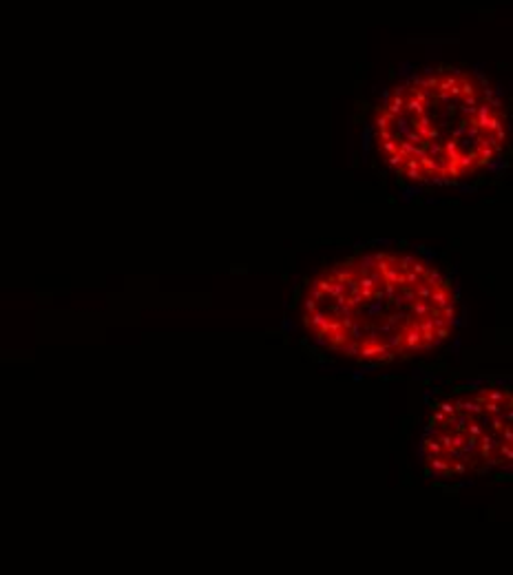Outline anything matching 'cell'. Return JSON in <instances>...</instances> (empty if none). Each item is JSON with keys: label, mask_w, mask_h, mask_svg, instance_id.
<instances>
[{"label": "cell", "mask_w": 513, "mask_h": 575, "mask_svg": "<svg viewBox=\"0 0 513 575\" xmlns=\"http://www.w3.org/2000/svg\"><path fill=\"white\" fill-rule=\"evenodd\" d=\"M502 102L476 73L441 66L405 78L374 115L376 149L414 184L449 186L494 166L507 149Z\"/></svg>", "instance_id": "cell-2"}, {"label": "cell", "mask_w": 513, "mask_h": 575, "mask_svg": "<svg viewBox=\"0 0 513 575\" xmlns=\"http://www.w3.org/2000/svg\"><path fill=\"white\" fill-rule=\"evenodd\" d=\"M301 319L312 341L325 350L358 363H394L449 341L458 297L427 259L372 250L312 279Z\"/></svg>", "instance_id": "cell-1"}, {"label": "cell", "mask_w": 513, "mask_h": 575, "mask_svg": "<svg viewBox=\"0 0 513 575\" xmlns=\"http://www.w3.org/2000/svg\"><path fill=\"white\" fill-rule=\"evenodd\" d=\"M427 476L458 480L498 471L513 458V398L502 385L462 390L431 410L421 440Z\"/></svg>", "instance_id": "cell-3"}]
</instances>
